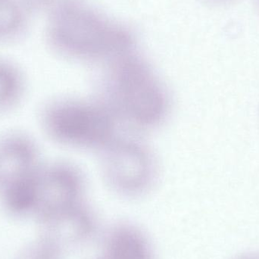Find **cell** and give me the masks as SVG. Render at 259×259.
Wrapping results in <instances>:
<instances>
[{
	"label": "cell",
	"instance_id": "3",
	"mask_svg": "<svg viewBox=\"0 0 259 259\" xmlns=\"http://www.w3.org/2000/svg\"><path fill=\"white\" fill-rule=\"evenodd\" d=\"M41 127L62 146L102 151L117 137L118 122L100 100L59 98L48 102L39 114Z\"/></svg>",
	"mask_w": 259,
	"mask_h": 259
},
{
	"label": "cell",
	"instance_id": "16",
	"mask_svg": "<svg viewBox=\"0 0 259 259\" xmlns=\"http://www.w3.org/2000/svg\"><path fill=\"white\" fill-rule=\"evenodd\" d=\"M246 259H259V258H246Z\"/></svg>",
	"mask_w": 259,
	"mask_h": 259
},
{
	"label": "cell",
	"instance_id": "11",
	"mask_svg": "<svg viewBox=\"0 0 259 259\" xmlns=\"http://www.w3.org/2000/svg\"><path fill=\"white\" fill-rule=\"evenodd\" d=\"M29 10L45 12L49 15L77 3L78 0H24Z\"/></svg>",
	"mask_w": 259,
	"mask_h": 259
},
{
	"label": "cell",
	"instance_id": "4",
	"mask_svg": "<svg viewBox=\"0 0 259 259\" xmlns=\"http://www.w3.org/2000/svg\"><path fill=\"white\" fill-rule=\"evenodd\" d=\"M102 152L103 174L116 193L141 196L153 185L156 162L152 152L141 142L118 136Z\"/></svg>",
	"mask_w": 259,
	"mask_h": 259
},
{
	"label": "cell",
	"instance_id": "9",
	"mask_svg": "<svg viewBox=\"0 0 259 259\" xmlns=\"http://www.w3.org/2000/svg\"><path fill=\"white\" fill-rule=\"evenodd\" d=\"M26 88L22 71L15 63L0 58V115L12 112L21 104Z\"/></svg>",
	"mask_w": 259,
	"mask_h": 259
},
{
	"label": "cell",
	"instance_id": "6",
	"mask_svg": "<svg viewBox=\"0 0 259 259\" xmlns=\"http://www.w3.org/2000/svg\"><path fill=\"white\" fill-rule=\"evenodd\" d=\"M41 164L37 145L30 136L20 131L0 135V189L34 175Z\"/></svg>",
	"mask_w": 259,
	"mask_h": 259
},
{
	"label": "cell",
	"instance_id": "7",
	"mask_svg": "<svg viewBox=\"0 0 259 259\" xmlns=\"http://www.w3.org/2000/svg\"><path fill=\"white\" fill-rule=\"evenodd\" d=\"M47 222L53 231L51 245L56 249L79 247L90 241L97 231V219L84 202Z\"/></svg>",
	"mask_w": 259,
	"mask_h": 259
},
{
	"label": "cell",
	"instance_id": "1",
	"mask_svg": "<svg viewBox=\"0 0 259 259\" xmlns=\"http://www.w3.org/2000/svg\"><path fill=\"white\" fill-rule=\"evenodd\" d=\"M46 36L53 51L74 60L108 64L136 50L129 27L78 2L49 15Z\"/></svg>",
	"mask_w": 259,
	"mask_h": 259
},
{
	"label": "cell",
	"instance_id": "8",
	"mask_svg": "<svg viewBox=\"0 0 259 259\" xmlns=\"http://www.w3.org/2000/svg\"><path fill=\"white\" fill-rule=\"evenodd\" d=\"M103 259H155L152 245L140 228L127 222L112 225L103 240Z\"/></svg>",
	"mask_w": 259,
	"mask_h": 259
},
{
	"label": "cell",
	"instance_id": "13",
	"mask_svg": "<svg viewBox=\"0 0 259 259\" xmlns=\"http://www.w3.org/2000/svg\"><path fill=\"white\" fill-rule=\"evenodd\" d=\"M205 3H209V4L212 5H228L229 3H232V2L235 1V0H202Z\"/></svg>",
	"mask_w": 259,
	"mask_h": 259
},
{
	"label": "cell",
	"instance_id": "5",
	"mask_svg": "<svg viewBox=\"0 0 259 259\" xmlns=\"http://www.w3.org/2000/svg\"><path fill=\"white\" fill-rule=\"evenodd\" d=\"M84 181L74 166L65 162L41 164L36 177L33 211L46 222L83 202Z\"/></svg>",
	"mask_w": 259,
	"mask_h": 259
},
{
	"label": "cell",
	"instance_id": "15",
	"mask_svg": "<svg viewBox=\"0 0 259 259\" xmlns=\"http://www.w3.org/2000/svg\"><path fill=\"white\" fill-rule=\"evenodd\" d=\"M95 259H103L101 258V257H100V258H95Z\"/></svg>",
	"mask_w": 259,
	"mask_h": 259
},
{
	"label": "cell",
	"instance_id": "2",
	"mask_svg": "<svg viewBox=\"0 0 259 259\" xmlns=\"http://www.w3.org/2000/svg\"><path fill=\"white\" fill-rule=\"evenodd\" d=\"M106 65L101 100L118 122L137 129L162 124L168 113V94L150 64L135 50Z\"/></svg>",
	"mask_w": 259,
	"mask_h": 259
},
{
	"label": "cell",
	"instance_id": "10",
	"mask_svg": "<svg viewBox=\"0 0 259 259\" xmlns=\"http://www.w3.org/2000/svg\"><path fill=\"white\" fill-rule=\"evenodd\" d=\"M38 170L31 176L11 183L0 189L2 199L9 211L24 213L34 210Z\"/></svg>",
	"mask_w": 259,
	"mask_h": 259
},
{
	"label": "cell",
	"instance_id": "12",
	"mask_svg": "<svg viewBox=\"0 0 259 259\" xmlns=\"http://www.w3.org/2000/svg\"><path fill=\"white\" fill-rule=\"evenodd\" d=\"M56 248L50 245L48 247L42 248L41 250L33 252V255L25 257L24 259H56Z\"/></svg>",
	"mask_w": 259,
	"mask_h": 259
},
{
	"label": "cell",
	"instance_id": "14",
	"mask_svg": "<svg viewBox=\"0 0 259 259\" xmlns=\"http://www.w3.org/2000/svg\"><path fill=\"white\" fill-rule=\"evenodd\" d=\"M255 5H256L257 8H258L259 11V0H255Z\"/></svg>",
	"mask_w": 259,
	"mask_h": 259
}]
</instances>
